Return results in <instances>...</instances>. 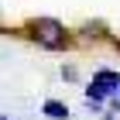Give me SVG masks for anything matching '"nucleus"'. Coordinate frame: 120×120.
Instances as JSON below:
<instances>
[{"label":"nucleus","mask_w":120,"mask_h":120,"mask_svg":"<svg viewBox=\"0 0 120 120\" xmlns=\"http://www.w3.org/2000/svg\"><path fill=\"white\" fill-rule=\"evenodd\" d=\"M28 34H31L34 45L48 48V52H62V48L69 45V31H65V24L55 21V17H34L28 24Z\"/></svg>","instance_id":"1"},{"label":"nucleus","mask_w":120,"mask_h":120,"mask_svg":"<svg viewBox=\"0 0 120 120\" xmlns=\"http://www.w3.org/2000/svg\"><path fill=\"white\" fill-rule=\"evenodd\" d=\"M41 113H45L48 120H69V106H65L62 100H45L41 103Z\"/></svg>","instance_id":"2"},{"label":"nucleus","mask_w":120,"mask_h":120,"mask_svg":"<svg viewBox=\"0 0 120 120\" xmlns=\"http://www.w3.org/2000/svg\"><path fill=\"white\" fill-rule=\"evenodd\" d=\"M0 120H10V117H0Z\"/></svg>","instance_id":"3"},{"label":"nucleus","mask_w":120,"mask_h":120,"mask_svg":"<svg viewBox=\"0 0 120 120\" xmlns=\"http://www.w3.org/2000/svg\"><path fill=\"white\" fill-rule=\"evenodd\" d=\"M117 93H120V89H117Z\"/></svg>","instance_id":"4"}]
</instances>
